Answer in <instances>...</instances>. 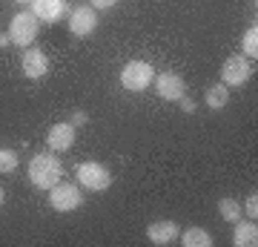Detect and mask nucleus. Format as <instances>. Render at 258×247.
Returning a JSON list of instances; mask_svg holds the SVG:
<instances>
[{
  "instance_id": "nucleus-25",
  "label": "nucleus",
  "mask_w": 258,
  "mask_h": 247,
  "mask_svg": "<svg viewBox=\"0 0 258 247\" xmlns=\"http://www.w3.org/2000/svg\"><path fill=\"white\" fill-rule=\"evenodd\" d=\"M3 199H6V192H3V187H0V204H3Z\"/></svg>"
},
{
  "instance_id": "nucleus-15",
  "label": "nucleus",
  "mask_w": 258,
  "mask_h": 247,
  "mask_svg": "<svg viewBox=\"0 0 258 247\" xmlns=\"http://www.w3.org/2000/svg\"><path fill=\"white\" fill-rule=\"evenodd\" d=\"M181 241H184V247H210L212 236L204 227H189V230H184Z\"/></svg>"
},
{
  "instance_id": "nucleus-16",
  "label": "nucleus",
  "mask_w": 258,
  "mask_h": 247,
  "mask_svg": "<svg viewBox=\"0 0 258 247\" xmlns=\"http://www.w3.org/2000/svg\"><path fill=\"white\" fill-rule=\"evenodd\" d=\"M241 49H244V52H241L244 58H252V61L258 58V26L255 23L244 32V37H241Z\"/></svg>"
},
{
  "instance_id": "nucleus-17",
  "label": "nucleus",
  "mask_w": 258,
  "mask_h": 247,
  "mask_svg": "<svg viewBox=\"0 0 258 247\" xmlns=\"http://www.w3.org/2000/svg\"><path fill=\"white\" fill-rule=\"evenodd\" d=\"M218 216L224 221H238L241 219V204L235 199H221L218 202Z\"/></svg>"
},
{
  "instance_id": "nucleus-20",
  "label": "nucleus",
  "mask_w": 258,
  "mask_h": 247,
  "mask_svg": "<svg viewBox=\"0 0 258 247\" xmlns=\"http://www.w3.org/2000/svg\"><path fill=\"white\" fill-rule=\"evenodd\" d=\"M86 121H89V115H86L83 110H72V115H69V124H72L75 129H78V127H83Z\"/></svg>"
},
{
  "instance_id": "nucleus-7",
  "label": "nucleus",
  "mask_w": 258,
  "mask_h": 247,
  "mask_svg": "<svg viewBox=\"0 0 258 247\" xmlns=\"http://www.w3.org/2000/svg\"><path fill=\"white\" fill-rule=\"evenodd\" d=\"M20 72H23V78H29V81H40V78H46L49 75V58L46 52H40V49H26L23 52V58H20Z\"/></svg>"
},
{
  "instance_id": "nucleus-24",
  "label": "nucleus",
  "mask_w": 258,
  "mask_h": 247,
  "mask_svg": "<svg viewBox=\"0 0 258 247\" xmlns=\"http://www.w3.org/2000/svg\"><path fill=\"white\" fill-rule=\"evenodd\" d=\"M15 3H20V6H26V3H32V0H15Z\"/></svg>"
},
{
  "instance_id": "nucleus-9",
  "label": "nucleus",
  "mask_w": 258,
  "mask_h": 247,
  "mask_svg": "<svg viewBox=\"0 0 258 247\" xmlns=\"http://www.w3.org/2000/svg\"><path fill=\"white\" fill-rule=\"evenodd\" d=\"M155 92L164 101H181L186 95V83L178 72H161V78L155 81Z\"/></svg>"
},
{
  "instance_id": "nucleus-18",
  "label": "nucleus",
  "mask_w": 258,
  "mask_h": 247,
  "mask_svg": "<svg viewBox=\"0 0 258 247\" xmlns=\"http://www.w3.org/2000/svg\"><path fill=\"white\" fill-rule=\"evenodd\" d=\"M15 170H18V153L0 150V173H15Z\"/></svg>"
},
{
  "instance_id": "nucleus-8",
  "label": "nucleus",
  "mask_w": 258,
  "mask_h": 247,
  "mask_svg": "<svg viewBox=\"0 0 258 247\" xmlns=\"http://www.w3.org/2000/svg\"><path fill=\"white\" fill-rule=\"evenodd\" d=\"M95 26H98V12L92 6H78V9L69 15V32L75 37H86L92 35Z\"/></svg>"
},
{
  "instance_id": "nucleus-4",
  "label": "nucleus",
  "mask_w": 258,
  "mask_h": 247,
  "mask_svg": "<svg viewBox=\"0 0 258 247\" xmlns=\"http://www.w3.org/2000/svg\"><path fill=\"white\" fill-rule=\"evenodd\" d=\"M37 29H40V23L32 12H18L9 23V40L15 46H32L37 37Z\"/></svg>"
},
{
  "instance_id": "nucleus-3",
  "label": "nucleus",
  "mask_w": 258,
  "mask_h": 247,
  "mask_svg": "<svg viewBox=\"0 0 258 247\" xmlns=\"http://www.w3.org/2000/svg\"><path fill=\"white\" fill-rule=\"evenodd\" d=\"M78 184L89 192H103V190H109L112 173L103 164H98V161H83L78 167Z\"/></svg>"
},
{
  "instance_id": "nucleus-11",
  "label": "nucleus",
  "mask_w": 258,
  "mask_h": 247,
  "mask_svg": "<svg viewBox=\"0 0 258 247\" xmlns=\"http://www.w3.org/2000/svg\"><path fill=\"white\" fill-rule=\"evenodd\" d=\"M46 144H49L52 153H66V150H72V144H75V127L69 124V121L55 124V127L49 129Z\"/></svg>"
},
{
  "instance_id": "nucleus-1",
  "label": "nucleus",
  "mask_w": 258,
  "mask_h": 247,
  "mask_svg": "<svg viewBox=\"0 0 258 247\" xmlns=\"http://www.w3.org/2000/svg\"><path fill=\"white\" fill-rule=\"evenodd\" d=\"M60 175H63V164L52 153H37L29 161V181L35 184L37 190H52L60 181Z\"/></svg>"
},
{
  "instance_id": "nucleus-14",
  "label": "nucleus",
  "mask_w": 258,
  "mask_h": 247,
  "mask_svg": "<svg viewBox=\"0 0 258 247\" xmlns=\"http://www.w3.org/2000/svg\"><path fill=\"white\" fill-rule=\"evenodd\" d=\"M204 104L210 110H224L230 104V86L227 83H212L210 89L204 92Z\"/></svg>"
},
{
  "instance_id": "nucleus-10",
  "label": "nucleus",
  "mask_w": 258,
  "mask_h": 247,
  "mask_svg": "<svg viewBox=\"0 0 258 247\" xmlns=\"http://www.w3.org/2000/svg\"><path fill=\"white\" fill-rule=\"evenodd\" d=\"M178 236H181V227H178L172 219H164V221H152L147 227V238L152 241L155 247H166L172 244V241H178Z\"/></svg>"
},
{
  "instance_id": "nucleus-13",
  "label": "nucleus",
  "mask_w": 258,
  "mask_h": 247,
  "mask_svg": "<svg viewBox=\"0 0 258 247\" xmlns=\"http://www.w3.org/2000/svg\"><path fill=\"white\" fill-rule=\"evenodd\" d=\"M235 247H255L258 244V227L255 221H235V233H232Z\"/></svg>"
},
{
  "instance_id": "nucleus-23",
  "label": "nucleus",
  "mask_w": 258,
  "mask_h": 247,
  "mask_svg": "<svg viewBox=\"0 0 258 247\" xmlns=\"http://www.w3.org/2000/svg\"><path fill=\"white\" fill-rule=\"evenodd\" d=\"M12 40H9V32H6V35H0V49H3V46H9Z\"/></svg>"
},
{
  "instance_id": "nucleus-21",
  "label": "nucleus",
  "mask_w": 258,
  "mask_h": 247,
  "mask_svg": "<svg viewBox=\"0 0 258 247\" xmlns=\"http://www.w3.org/2000/svg\"><path fill=\"white\" fill-rule=\"evenodd\" d=\"M89 3H92V9H112L118 0H89Z\"/></svg>"
},
{
  "instance_id": "nucleus-6",
  "label": "nucleus",
  "mask_w": 258,
  "mask_h": 247,
  "mask_svg": "<svg viewBox=\"0 0 258 247\" xmlns=\"http://www.w3.org/2000/svg\"><path fill=\"white\" fill-rule=\"evenodd\" d=\"M252 78V64H249V58L244 55H230L227 61H224L221 66V83H227V86H244V83Z\"/></svg>"
},
{
  "instance_id": "nucleus-19",
  "label": "nucleus",
  "mask_w": 258,
  "mask_h": 247,
  "mask_svg": "<svg viewBox=\"0 0 258 247\" xmlns=\"http://www.w3.org/2000/svg\"><path fill=\"white\" fill-rule=\"evenodd\" d=\"M241 213H247L249 219L255 221V216H258V195H255V192H249V195H247V202H244Z\"/></svg>"
},
{
  "instance_id": "nucleus-5",
  "label": "nucleus",
  "mask_w": 258,
  "mask_h": 247,
  "mask_svg": "<svg viewBox=\"0 0 258 247\" xmlns=\"http://www.w3.org/2000/svg\"><path fill=\"white\" fill-rule=\"evenodd\" d=\"M49 204L55 207L57 213H72L83 204V192L78 184H60L57 181L52 190H49Z\"/></svg>"
},
{
  "instance_id": "nucleus-22",
  "label": "nucleus",
  "mask_w": 258,
  "mask_h": 247,
  "mask_svg": "<svg viewBox=\"0 0 258 247\" xmlns=\"http://www.w3.org/2000/svg\"><path fill=\"white\" fill-rule=\"evenodd\" d=\"M181 107H184V112H195V101L192 98H186V95L181 98Z\"/></svg>"
},
{
  "instance_id": "nucleus-2",
  "label": "nucleus",
  "mask_w": 258,
  "mask_h": 247,
  "mask_svg": "<svg viewBox=\"0 0 258 247\" xmlns=\"http://www.w3.org/2000/svg\"><path fill=\"white\" fill-rule=\"evenodd\" d=\"M152 81H155V69H152V64H147V61H129V64L120 69V83H123V89H129V92H144Z\"/></svg>"
},
{
  "instance_id": "nucleus-12",
  "label": "nucleus",
  "mask_w": 258,
  "mask_h": 247,
  "mask_svg": "<svg viewBox=\"0 0 258 247\" xmlns=\"http://www.w3.org/2000/svg\"><path fill=\"white\" fill-rule=\"evenodd\" d=\"M66 3L63 0H32V15L37 20H46V23H55V20L63 18Z\"/></svg>"
}]
</instances>
